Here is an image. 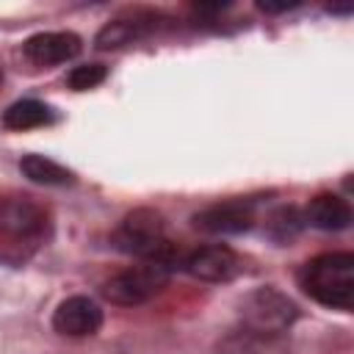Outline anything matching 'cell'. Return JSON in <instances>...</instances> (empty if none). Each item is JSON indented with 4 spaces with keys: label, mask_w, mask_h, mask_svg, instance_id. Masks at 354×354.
<instances>
[{
    "label": "cell",
    "mask_w": 354,
    "mask_h": 354,
    "mask_svg": "<svg viewBox=\"0 0 354 354\" xmlns=\"http://www.w3.org/2000/svg\"><path fill=\"white\" fill-rule=\"evenodd\" d=\"M301 290L324 307L351 310L354 304V254L329 252L307 260L299 271Z\"/></svg>",
    "instance_id": "6da1fadb"
},
{
    "label": "cell",
    "mask_w": 354,
    "mask_h": 354,
    "mask_svg": "<svg viewBox=\"0 0 354 354\" xmlns=\"http://www.w3.org/2000/svg\"><path fill=\"white\" fill-rule=\"evenodd\" d=\"M116 246L127 254L144 257V263H160L166 268L183 263L180 249L166 238L163 232V218L160 213L149 207H138L124 216L122 227L116 230Z\"/></svg>",
    "instance_id": "7a4b0ae2"
},
{
    "label": "cell",
    "mask_w": 354,
    "mask_h": 354,
    "mask_svg": "<svg viewBox=\"0 0 354 354\" xmlns=\"http://www.w3.org/2000/svg\"><path fill=\"white\" fill-rule=\"evenodd\" d=\"M169 279H171V268H166L160 263H141V266H133V268L111 277L102 285V296L111 304L136 307V304H144L152 296H158L169 285Z\"/></svg>",
    "instance_id": "3957f363"
},
{
    "label": "cell",
    "mask_w": 354,
    "mask_h": 354,
    "mask_svg": "<svg viewBox=\"0 0 354 354\" xmlns=\"http://www.w3.org/2000/svg\"><path fill=\"white\" fill-rule=\"evenodd\" d=\"M296 321V307L288 296L277 293L274 288H260L243 299L241 307V326L268 332V335H285L288 326Z\"/></svg>",
    "instance_id": "277c9868"
},
{
    "label": "cell",
    "mask_w": 354,
    "mask_h": 354,
    "mask_svg": "<svg viewBox=\"0 0 354 354\" xmlns=\"http://www.w3.org/2000/svg\"><path fill=\"white\" fill-rule=\"evenodd\" d=\"M47 227V210L25 194H11L0 199V232L8 238H36Z\"/></svg>",
    "instance_id": "5b68a950"
},
{
    "label": "cell",
    "mask_w": 354,
    "mask_h": 354,
    "mask_svg": "<svg viewBox=\"0 0 354 354\" xmlns=\"http://www.w3.org/2000/svg\"><path fill=\"white\" fill-rule=\"evenodd\" d=\"M100 326H102V310L88 296H69L53 313V329L66 337L94 335L100 332Z\"/></svg>",
    "instance_id": "8992f818"
},
{
    "label": "cell",
    "mask_w": 354,
    "mask_h": 354,
    "mask_svg": "<svg viewBox=\"0 0 354 354\" xmlns=\"http://www.w3.org/2000/svg\"><path fill=\"white\" fill-rule=\"evenodd\" d=\"M183 268L202 282H227L241 271V260L230 246L213 243V246H202L185 254Z\"/></svg>",
    "instance_id": "52a82bcc"
},
{
    "label": "cell",
    "mask_w": 354,
    "mask_h": 354,
    "mask_svg": "<svg viewBox=\"0 0 354 354\" xmlns=\"http://www.w3.org/2000/svg\"><path fill=\"white\" fill-rule=\"evenodd\" d=\"M252 224H254V207L252 202H243V199L218 202L194 216V227L213 235H235L249 230Z\"/></svg>",
    "instance_id": "ba28073f"
},
{
    "label": "cell",
    "mask_w": 354,
    "mask_h": 354,
    "mask_svg": "<svg viewBox=\"0 0 354 354\" xmlns=\"http://www.w3.org/2000/svg\"><path fill=\"white\" fill-rule=\"evenodd\" d=\"M22 50L33 64L53 66V64H64L80 53V36H75L69 30H47V33L30 36L22 44Z\"/></svg>",
    "instance_id": "9c48e42d"
},
{
    "label": "cell",
    "mask_w": 354,
    "mask_h": 354,
    "mask_svg": "<svg viewBox=\"0 0 354 354\" xmlns=\"http://www.w3.org/2000/svg\"><path fill=\"white\" fill-rule=\"evenodd\" d=\"M216 354H288L285 335H268L241 326L216 343Z\"/></svg>",
    "instance_id": "30bf717a"
},
{
    "label": "cell",
    "mask_w": 354,
    "mask_h": 354,
    "mask_svg": "<svg viewBox=\"0 0 354 354\" xmlns=\"http://www.w3.org/2000/svg\"><path fill=\"white\" fill-rule=\"evenodd\" d=\"M304 221L318 230H346L351 224V207L337 194H318L304 210Z\"/></svg>",
    "instance_id": "8fae6325"
},
{
    "label": "cell",
    "mask_w": 354,
    "mask_h": 354,
    "mask_svg": "<svg viewBox=\"0 0 354 354\" xmlns=\"http://www.w3.org/2000/svg\"><path fill=\"white\" fill-rule=\"evenodd\" d=\"M53 119H55L53 108L39 102V100H19V102L8 105L3 113V124L8 130H30V127L50 124Z\"/></svg>",
    "instance_id": "7c38bea8"
},
{
    "label": "cell",
    "mask_w": 354,
    "mask_h": 354,
    "mask_svg": "<svg viewBox=\"0 0 354 354\" xmlns=\"http://www.w3.org/2000/svg\"><path fill=\"white\" fill-rule=\"evenodd\" d=\"M19 171L30 183H39V185H69L72 183V171L44 155H25L19 160Z\"/></svg>",
    "instance_id": "4fadbf2b"
},
{
    "label": "cell",
    "mask_w": 354,
    "mask_h": 354,
    "mask_svg": "<svg viewBox=\"0 0 354 354\" xmlns=\"http://www.w3.org/2000/svg\"><path fill=\"white\" fill-rule=\"evenodd\" d=\"M152 28V19L149 17H133V19H116V22H108L100 33H97V47L100 50H108V47H122L138 36H144L147 30Z\"/></svg>",
    "instance_id": "5bb4252c"
},
{
    "label": "cell",
    "mask_w": 354,
    "mask_h": 354,
    "mask_svg": "<svg viewBox=\"0 0 354 354\" xmlns=\"http://www.w3.org/2000/svg\"><path fill=\"white\" fill-rule=\"evenodd\" d=\"M304 224V216L296 210V207H279L271 218H268V232L277 238V241H290Z\"/></svg>",
    "instance_id": "9a60e30c"
},
{
    "label": "cell",
    "mask_w": 354,
    "mask_h": 354,
    "mask_svg": "<svg viewBox=\"0 0 354 354\" xmlns=\"http://www.w3.org/2000/svg\"><path fill=\"white\" fill-rule=\"evenodd\" d=\"M105 75H108V69H105L102 64H80V66H75V69L69 72L66 83H69V88H75V91H88V88H94V86H100V83L105 80Z\"/></svg>",
    "instance_id": "2e32d148"
},
{
    "label": "cell",
    "mask_w": 354,
    "mask_h": 354,
    "mask_svg": "<svg viewBox=\"0 0 354 354\" xmlns=\"http://www.w3.org/2000/svg\"><path fill=\"white\" fill-rule=\"evenodd\" d=\"M296 3H260V8L263 11H288V8H293Z\"/></svg>",
    "instance_id": "e0dca14e"
}]
</instances>
